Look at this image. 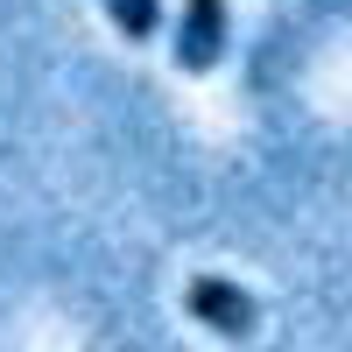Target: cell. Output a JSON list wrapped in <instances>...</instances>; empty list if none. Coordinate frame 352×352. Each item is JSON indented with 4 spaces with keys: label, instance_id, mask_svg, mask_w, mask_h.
I'll return each instance as SVG.
<instances>
[{
    "label": "cell",
    "instance_id": "obj_2",
    "mask_svg": "<svg viewBox=\"0 0 352 352\" xmlns=\"http://www.w3.org/2000/svg\"><path fill=\"white\" fill-rule=\"evenodd\" d=\"M226 56V0H184V21H176V64L190 78L212 71Z\"/></svg>",
    "mask_w": 352,
    "mask_h": 352
},
{
    "label": "cell",
    "instance_id": "obj_1",
    "mask_svg": "<svg viewBox=\"0 0 352 352\" xmlns=\"http://www.w3.org/2000/svg\"><path fill=\"white\" fill-rule=\"evenodd\" d=\"M184 310H190V324H204L212 338H254V324H261L254 289L226 282V275H190L184 282Z\"/></svg>",
    "mask_w": 352,
    "mask_h": 352
},
{
    "label": "cell",
    "instance_id": "obj_3",
    "mask_svg": "<svg viewBox=\"0 0 352 352\" xmlns=\"http://www.w3.org/2000/svg\"><path fill=\"white\" fill-rule=\"evenodd\" d=\"M99 8L113 14V28H120L127 43H148L162 28V0H99Z\"/></svg>",
    "mask_w": 352,
    "mask_h": 352
}]
</instances>
